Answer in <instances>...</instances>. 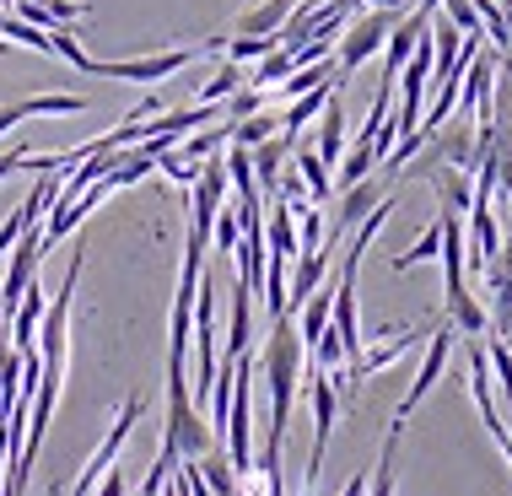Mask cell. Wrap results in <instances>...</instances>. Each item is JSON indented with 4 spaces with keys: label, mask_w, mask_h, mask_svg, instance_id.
Listing matches in <instances>:
<instances>
[{
    "label": "cell",
    "mask_w": 512,
    "mask_h": 496,
    "mask_svg": "<svg viewBox=\"0 0 512 496\" xmlns=\"http://www.w3.org/2000/svg\"><path fill=\"white\" fill-rule=\"evenodd\" d=\"M49 248H44V227H27L17 243H11V265H6V275H0V313H11L22 302V292H27V281L38 275V259H44Z\"/></svg>",
    "instance_id": "7"
},
{
    "label": "cell",
    "mask_w": 512,
    "mask_h": 496,
    "mask_svg": "<svg viewBox=\"0 0 512 496\" xmlns=\"http://www.w3.org/2000/svg\"><path fill=\"white\" fill-rule=\"evenodd\" d=\"M292 168L302 173V184H308V200H313V205H324L329 195H335V173H329V162L318 157L313 146H308V151H297Z\"/></svg>",
    "instance_id": "20"
},
{
    "label": "cell",
    "mask_w": 512,
    "mask_h": 496,
    "mask_svg": "<svg viewBox=\"0 0 512 496\" xmlns=\"http://www.w3.org/2000/svg\"><path fill=\"white\" fill-rule=\"evenodd\" d=\"M372 168H378V157H372V141H362V135H356V146L340 157V189L362 184V178H367Z\"/></svg>",
    "instance_id": "29"
},
{
    "label": "cell",
    "mask_w": 512,
    "mask_h": 496,
    "mask_svg": "<svg viewBox=\"0 0 512 496\" xmlns=\"http://www.w3.org/2000/svg\"><path fill=\"white\" fill-rule=\"evenodd\" d=\"M81 108H87V98H81V92H38V98H22V103H6V108H0V135L17 130V124L33 119V114H81Z\"/></svg>",
    "instance_id": "11"
},
{
    "label": "cell",
    "mask_w": 512,
    "mask_h": 496,
    "mask_svg": "<svg viewBox=\"0 0 512 496\" xmlns=\"http://www.w3.org/2000/svg\"><path fill=\"white\" fill-rule=\"evenodd\" d=\"M469 394H475V405H480V421H486V432L496 437V448L512 437V426L507 416L496 410V394H491V356L486 346H480V335H469Z\"/></svg>",
    "instance_id": "8"
},
{
    "label": "cell",
    "mask_w": 512,
    "mask_h": 496,
    "mask_svg": "<svg viewBox=\"0 0 512 496\" xmlns=\"http://www.w3.org/2000/svg\"><path fill=\"white\" fill-rule=\"evenodd\" d=\"M415 11H442V0H415Z\"/></svg>",
    "instance_id": "38"
},
{
    "label": "cell",
    "mask_w": 512,
    "mask_h": 496,
    "mask_svg": "<svg viewBox=\"0 0 512 496\" xmlns=\"http://www.w3.org/2000/svg\"><path fill=\"white\" fill-rule=\"evenodd\" d=\"M378 200H383V189L372 184V173L362 178V184H351V189H345V200H340V211H335V227H329L324 243H340L345 232H356V222H362V216H367Z\"/></svg>",
    "instance_id": "15"
},
{
    "label": "cell",
    "mask_w": 512,
    "mask_h": 496,
    "mask_svg": "<svg viewBox=\"0 0 512 496\" xmlns=\"http://www.w3.org/2000/svg\"><path fill=\"white\" fill-rule=\"evenodd\" d=\"M286 265H292V259H281V254H270L265 259V308H270V319H281L286 313Z\"/></svg>",
    "instance_id": "27"
},
{
    "label": "cell",
    "mask_w": 512,
    "mask_h": 496,
    "mask_svg": "<svg viewBox=\"0 0 512 496\" xmlns=\"http://www.w3.org/2000/svg\"><path fill=\"white\" fill-rule=\"evenodd\" d=\"M141 410H146V399L141 394H130L119 405V416H114V426H108V437L98 443V453H92L87 464H81V475H76V486H71V496H92V486L114 470V459H119V448H124V437L135 432V421H141Z\"/></svg>",
    "instance_id": "6"
},
{
    "label": "cell",
    "mask_w": 512,
    "mask_h": 496,
    "mask_svg": "<svg viewBox=\"0 0 512 496\" xmlns=\"http://www.w3.org/2000/svg\"><path fill=\"white\" fill-rule=\"evenodd\" d=\"M329 275V248H302L292 259V275H286V313H297Z\"/></svg>",
    "instance_id": "9"
},
{
    "label": "cell",
    "mask_w": 512,
    "mask_h": 496,
    "mask_svg": "<svg viewBox=\"0 0 512 496\" xmlns=\"http://www.w3.org/2000/svg\"><path fill=\"white\" fill-rule=\"evenodd\" d=\"M49 44H54V54H60L65 65H76L81 76H92V54L76 44V33H71V27H49Z\"/></svg>",
    "instance_id": "31"
},
{
    "label": "cell",
    "mask_w": 512,
    "mask_h": 496,
    "mask_svg": "<svg viewBox=\"0 0 512 496\" xmlns=\"http://www.w3.org/2000/svg\"><path fill=\"white\" fill-rule=\"evenodd\" d=\"M399 432H405V421L389 426V437H383V453L378 464H372V491L367 496H394V459H399Z\"/></svg>",
    "instance_id": "22"
},
{
    "label": "cell",
    "mask_w": 512,
    "mask_h": 496,
    "mask_svg": "<svg viewBox=\"0 0 512 496\" xmlns=\"http://www.w3.org/2000/svg\"><path fill=\"white\" fill-rule=\"evenodd\" d=\"M211 238H216L221 254H238V243H243V216L221 205V211H216V227H211Z\"/></svg>",
    "instance_id": "32"
},
{
    "label": "cell",
    "mask_w": 512,
    "mask_h": 496,
    "mask_svg": "<svg viewBox=\"0 0 512 496\" xmlns=\"http://www.w3.org/2000/svg\"><path fill=\"white\" fill-rule=\"evenodd\" d=\"M313 151L329 162V168L345 157V103H340V87H335V98L324 103V130H318V146Z\"/></svg>",
    "instance_id": "19"
},
{
    "label": "cell",
    "mask_w": 512,
    "mask_h": 496,
    "mask_svg": "<svg viewBox=\"0 0 512 496\" xmlns=\"http://www.w3.org/2000/svg\"><path fill=\"white\" fill-rule=\"evenodd\" d=\"M437 254H442V216L405 248V254H394V270H415V265H426V259H437Z\"/></svg>",
    "instance_id": "26"
},
{
    "label": "cell",
    "mask_w": 512,
    "mask_h": 496,
    "mask_svg": "<svg viewBox=\"0 0 512 496\" xmlns=\"http://www.w3.org/2000/svg\"><path fill=\"white\" fill-rule=\"evenodd\" d=\"M270 49H281V33H232L227 38V60H238V65H248V60H265Z\"/></svg>",
    "instance_id": "23"
},
{
    "label": "cell",
    "mask_w": 512,
    "mask_h": 496,
    "mask_svg": "<svg viewBox=\"0 0 512 496\" xmlns=\"http://www.w3.org/2000/svg\"><path fill=\"white\" fill-rule=\"evenodd\" d=\"M340 496H367V470H356L351 480H345V491Z\"/></svg>",
    "instance_id": "36"
},
{
    "label": "cell",
    "mask_w": 512,
    "mask_h": 496,
    "mask_svg": "<svg viewBox=\"0 0 512 496\" xmlns=\"http://www.w3.org/2000/svg\"><path fill=\"white\" fill-rule=\"evenodd\" d=\"M44 308H49V297H44V286H38V275H33L22 302L11 308V346L17 351H38V319H44Z\"/></svg>",
    "instance_id": "12"
},
{
    "label": "cell",
    "mask_w": 512,
    "mask_h": 496,
    "mask_svg": "<svg viewBox=\"0 0 512 496\" xmlns=\"http://www.w3.org/2000/svg\"><path fill=\"white\" fill-rule=\"evenodd\" d=\"M259 108H265V87H254V81H243V87L227 98V119H248V114H259Z\"/></svg>",
    "instance_id": "33"
},
{
    "label": "cell",
    "mask_w": 512,
    "mask_h": 496,
    "mask_svg": "<svg viewBox=\"0 0 512 496\" xmlns=\"http://www.w3.org/2000/svg\"><path fill=\"white\" fill-rule=\"evenodd\" d=\"M394 22H399V11H394V6H367L362 17L345 22L340 44H335L340 81H351V76L372 60V54H383V44H389V33H394Z\"/></svg>",
    "instance_id": "3"
},
{
    "label": "cell",
    "mask_w": 512,
    "mask_h": 496,
    "mask_svg": "<svg viewBox=\"0 0 512 496\" xmlns=\"http://www.w3.org/2000/svg\"><path fill=\"white\" fill-rule=\"evenodd\" d=\"M507 65H512V60H507Z\"/></svg>",
    "instance_id": "40"
},
{
    "label": "cell",
    "mask_w": 512,
    "mask_h": 496,
    "mask_svg": "<svg viewBox=\"0 0 512 496\" xmlns=\"http://www.w3.org/2000/svg\"><path fill=\"white\" fill-rule=\"evenodd\" d=\"M254 340V286H232V329H227V351L221 356H243Z\"/></svg>",
    "instance_id": "18"
},
{
    "label": "cell",
    "mask_w": 512,
    "mask_h": 496,
    "mask_svg": "<svg viewBox=\"0 0 512 496\" xmlns=\"http://www.w3.org/2000/svg\"><path fill=\"white\" fill-rule=\"evenodd\" d=\"M421 178L437 189V205H442V211L464 216L469 205H475V184H469V173H459V168H426Z\"/></svg>",
    "instance_id": "16"
},
{
    "label": "cell",
    "mask_w": 512,
    "mask_h": 496,
    "mask_svg": "<svg viewBox=\"0 0 512 496\" xmlns=\"http://www.w3.org/2000/svg\"><path fill=\"white\" fill-rule=\"evenodd\" d=\"M502 195H507V205H512V173L502 178Z\"/></svg>",
    "instance_id": "39"
},
{
    "label": "cell",
    "mask_w": 512,
    "mask_h": 496,
    "mask_svg": "<svg viewBox=\"0 0 512 496\" xmlns=\"http://www.w3.org/2000/svg\"><path fill=\"white\" fill-rule=\"evenodd\" d=\"M302 367H308V346H302V335H297V319L281 313V319H270L265 351H259V378H265V389H270V432H265V443H286L292 405H297V389H302Z\"/></svg>",
    "instance_id": "1"
},
{
    "label": "cell",
    "mask_w": 512,
    "mask_h": 496,
    "mask_svg": "<svg viewBox=\"0 0 512 496\" xmlns=\"http://www.w3.org/2000/svg\"><path fill=\"white\" fill-rule=\"evenodd\" d=\"M227 184L238 189V205H259V178H254V157H248V146L227 151Z\"/></svg>",
    "instance_id": "21"
},
{
    "label": "cell",
    "mask_w": 512,
    "mask_h": 496,
    "mask_svg": "<svg viewBox=\"0 0 512 496\" xmlns=\"http://www.w3.org/2000/svg\"><path fill=\"white\" fill-rule=\"evenodd\" d=\"M200 49H162V54H141V60H92V76L108 81H135V87H157V81L178 76L184 65H195Z\"/></svg>",
    "instance_id": "5"
},
{
    "label": "cell",
    "mask_w": 512,
    "mask_h": 496,
    "mask_svg": "<svg viewBox=\"0 0 512 496\" xmlns=\"http://www.w3.org/2000/svg\"><path fill=\"white\" fill-rule=\"evenodd\" d=\"M486 286L496 297V335H512V238L496 248V259L486 265Z\"/></svg>",
    "instance_id": "14"
},
{
    "label": "cell",
    "mask_w": 512,
    "mask_h": 496,
    "mask_svg": "<svg viewBox=\"0 0 512 496\" xmlns=\"http://www.w3.org/2000/svg\"><path fill=\"white\" fill-rule=\"evenodd\" d=\"M292 135H281L275 130L270 141H259V146H248V157H254V178H259V195H275V184H281V168H286V157H292Z\"/></svg>",
    "instance_id": "13"
},
{
    "label": "cell",
    "mask_w": 512,
    "mask_h": 496,
    "mask_svg": "<svg viewBox=\"0 0 512 496\" xmlns=\"http://www.w3.org/2000/svg\"><path fill=\"white\" fill-rule=\"evenodd\" d=\"M162 443H173L184 459H200L205 448H216V432L205 421V410L189 394V372L178 356H168V426H162Z\"/></svg>",
    "instance_id": "2"
},
{
    "label": "cell",
    "mask_w": 512,
    "mask_h": 496,
    "mask_svg": "<svg viewBox=\"0 0 512 496\" xmlns=\"http://www.w3.org/2000/svg\"><path fill=\"white\" fill-rule=\"evenodd\" d=\"M292 71H297V60H292V49L281 44V49H270L265 60L254 65V76H248V81H254V87H281V81L292 76Z\"/></svg>",
    "instance_id": "28"
},
{
    "label": "cell",
    "mask_w": 512,
    "mask_h": 496,
    "mask_svg": "<svg viewBox=\"0 0 512 496\" xmlns=\"http://www.w3.org/2000/svg\"><path fill=\"white\" fill-rule=\"evenodd\" d=\"M162 496H189V491H184V475H178V470L168 475V486H162Z\"/></svg>",
    "instance_id": "37"
},
{
    "label": "cell",
    "mask_w": 512,
    "mask_h": 496,
    "mask_svg": "<svg viewBox=\"0 0 512 496\" xmlns=\"http://www.w3.org/2000/svg\"><path fill=\"white\" fill-rule=\"evenodd\" d=\"M464 265L486 270L496 259V248H502V232H496V216H491V200H475L469 205V232H464Z\"/></svg>",
    "instance_id": "10"
},
{
    "label": "cell",
    "mask_w": 512,
    "mask_h": 496,
    "mask_svg": "<svg viewBox=\"0 0 512 496\" xmlns=\"http://www.w3.org/2000/svg\"><path fill=\"white\" fill-rule=\"evenodd\" d=\"M189 464H195L200 480H205L216 496H238V491H243V480H238V470H232V459H227V448H221V443L205 448L200 459H189Z\"/></svg>",
    "instance_id": "17"
},
{
    "label": "cell",
    "mask_w": 512,
    "mask_h": 496,
    "mask_svg": "<svg viewBox=\"0 0 512 496\" xmlns=\"http://www.w3.org/2000/svg\"><path fill=\"white\" fill-rule=\"evenodd\" d=\"M27 227H33V216H27L22 205H17V211L6 216V227H0V254H11V243H17V238H22Z\"/></svg>",
    "instance_id": "34"
},
{
    "label": "cell",
    "mask_w": 512,
    "mask_h": 496,
    "mask_svg": "<svg viewBox=\"0 0 512 496\" xmlns=\"http://www.w3.org/2000/svg\"><path fill=\"white\" fill-rule=\"evenodd\" d=\"M227 124H232V146H259L281 130V119H275L270 108H259V114H248V119H227Z\"/></svg>",
    "instance_id": "24"
},
{
    "label": "cell",
    "mask_w": 512,
    "mask_h": 496,
    "mask_svg": "<svg viewBox=\"0 0 512 496\" xmlns=\"http://www.w3.org/2000/svg\"><path fill=\"white\" fill-rule=\"evenodd\" d=\"M453 340H459V329H453V319H437L432 324V335H426V356H421V372H415V383H410V394L399 399V410H394V421H410L415 410H421V399L442 383V372H448V356H453Z\"/></svg>",
    "instance_id": "4"
},
{
    "label": "cell",
    "mask_w": 512,
    "mask_h": 496,
    "mask_svg": "<svg viewBox=\"0 0 512 496\" xmlns=\"http://www.w3.org/2000/svg\"><path fill=\"white\" fill-rule=\"evenodd\" d=\"M0 38H6V44H22V49H38V54H54V44H49L44 27L22 22L17 11H11V17H0Z\"/></svg>",
    "instance_id": "25"
},
{
    "label": "cell",
    "mask_w": 512,
    "mask_h": 496,
    "mask_svg": "<svg viewBox=\"0 0 512 496\" xmlns=\"http://www.w3.org/2000/svg\"><path fill=\"white\" fill-rule=\"evenodd\" d=\"M243 81H248V76H243V65H238V60H221V71L200 87V103H227L232 92L243 87Z\"/></svg>",
    "instance_id": "30"
},
{
    "label": "cell",
    "mask_w": 512,
    "mask_h": 496,
    "mask_svg": "<svg viewBox=\"0 0 512 496\" xmlns=\"http://www.w3.org/2000/svg\"><path fill=\"white\" fill-rule=\"evenodd\" d=\"M92 496H124V475H119V470H108L98 486H92Z\"/></svg>",
    "instance_id": "35"
}]
</instances>
